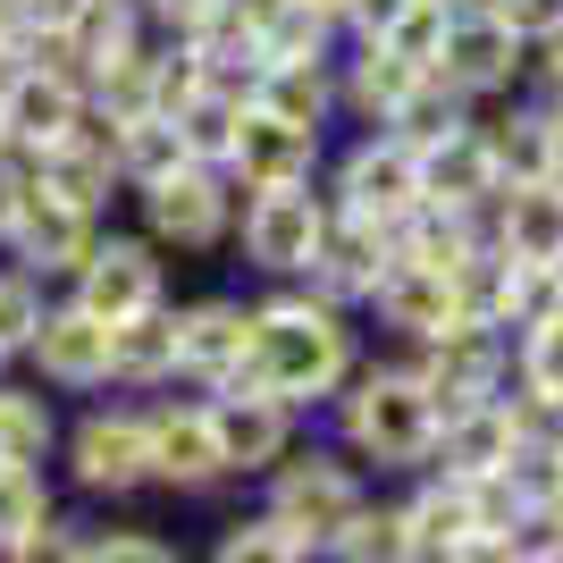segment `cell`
I'll use <instances>...</instances> for the list:
<instances>
[{"label": "cell", "mask_w": 563, "mask_h": 563, "mask_svg": "<svg viewBox=\"0 0 563 563\" xmlns=\"http://www.w3.org/2000/svg\"><path fill=\"white\" fill-rule=\"evenodd\" d=\"M253 295V353H244V378L235 387H261V396L295 404L303 421L329 412V396L362 371V353H371V329H362V311L329 303L320 286H244ZM228 396V387H219Z\"/></svg>", "instance_id": "1"}, {"label": "cell", "mask_w": 563, "mask_h": 563, "mask_svg": "<svg viewBox=\"0 0 563 563\" xmlns=\"http://www.w3.org/2000/svg\"><path fill=\"white\" fill-rule=\"evenodd\" d=\"M320 429H329L336 446L371 471L378 488H396V479L429 471V454H438V404H429L412 353H396V345H371V353H362V371L329 396Z\"/></svg>", "instance_id": "2"}, {"label": "cell", "mask_w": 563, "mask_h": 563, "mask_svg": "<svg viewBox=\"0 0 563 563\" xmlns=\"http://www.w3.org/2000/svg\"><path fill=\"white\" fill-rule=\"evenodd\" d=\"M59 496L126 514L152 496V429H143V396H85L59 429V463H51Z\"/></svg>", "instance_id": "3"}, {"label": "cell", "mask_w": 563, "mask_h": 563, "mask_svg": "<svg viewBox=\"0 0 563 563\" xmlns=\"http://www.w3.org/2000/svg\"><path fill=\"white\" fill-rule=\"evenodd\" d=\"M371 496H378V479L353 463L345 446H336L329 429H311V438L286 454L278 471H261V479H253V505L278 521V530H295L311 555H329V547L353 530V514H362Z\"/></svg>", "instance_id": "4"}, {"label": "cell", "mask_w": 563, "mask_h": 563, "mask_svg": "<svg viewBox=\"0 0 563 563\" xmlns=\"http://www.w3.org/2000/svg\"><path fill=\"white\" fill-rule=\"evenodd\" d=\"M126 211H135V228L161 244L168 261H219L235 244V211H244V186H235L228 168H168V177H152V186L126 194Z\"/></svg>", "instance_id": "5"}, {"label": "cell", "mask_w": 563, "mask_h": 563, "mask_svg": "<svg viewBox=\"0 0 563 563\" xmlns=\"http://www.w3.org/2000/svg\"><path fill=\"white\" fill-rule=\"evenodd\" d=\"M329 219H336L329 186H269V194H244L228 261H235L253 286H295V278H311V261H320V244H329Z\"/></svg>", "instance_id": "6"}, {"label": "cell", "mask_w": 563, "mask_h": 563, "mask_svg": "<svg viewBox=\"0 0 563 563\" xmlns=\"http://www.w3.org/2000/svg\"><path fill=\"white\" fill-rule=\"evenodd\" d=\"M59 295H68V303H85L93 320H110V329H126V320H143V311H161L168 295H177V261H168L161 244L135 228V219H110Z\"/></svg>", "instance_id": "7"}, {"label": "cell", "mask_w": 563, "mask_h": 563, "mask_svg": "<svg viewBox=\"0 0 563 563\" xmlns=\"http://www.w3.org/2000/svg\"><path fill=\"white\" fill-rule=\"evenodd\" d=\"M320 186L345 219H371V228H404L421 211V152L387 126H353L345 143H329V168Z\"/></svg>", "instance_id": "8"}, {"label": "cell", "mask_w": 563, "mask_h": 563, "mask_svg": "<svg viewBox=\"0 0 563 563\" xmlns=\"http://www.w3.org/2000/svg\"><path fill=\"white\" fill-rule=\"evenodd\" d=\"M143 429H152V496H177V505H202V496H228V454H219L211 429V396L194 387H161L143 396Z\"/></svg>", "instance_id": "9"}, {"label": "cell", "mask_w": 563, "mask_h": 563, "mask_svg": "<svg viewBox=\"0 0 563 563\" xmlns=\"http://www.w3.org/2000/svg\"><path fill=\"white\" fill-rule=\"evenodd\" d=\"M168 329H177V387L219 396V387L244 378V353H253V295H244V286L177 295V303H168Z\"/></svg>", "instance_id": "10"}, {"label": "cell", "mask_w": 563, "mask_h": 563, "mask_svg": "<svg viewBox=\"0 0 563 563\" xmlns=\"http://www.w3.org/2000/svg\"><path fill=\"white\" fill-rule=\"evenodd\" d=\"M438 85L463 110H496L530 85V43L514 25H496L488 9H454L446 18V51H438Z\"/></svg>", "instance_id": "11"}, {"label": "cell", "mask_w": 563, "mask_h": 563, "mask_svg": "<svg viewBox=\"0 0 563 563\" xmlns=\"http://www.w3.org/2000/svg\"><path fill=\"white\" fill-rule=\"evenodd\" d=\"M25 378H43L59 404H85V396H118L110 387V320H93L85 303H68V295H51L43 329H34V345L18 353Z\"/></svg>", "instance_id": "12"}, {"label": "cell", "mask_w": 563, "mask_h": 563, "mask_svg": "<svg viewBox=\"0 0 563 563\" xmlns=\"http://www.w3.org/2000/svg\"><path fill=\"white\" fill-rule=\"evenodd\" d=\"M412 371H421L429 404H438V421L446 412H471V404H488L514 387V336L479 329V320H463V329L429 336V345H412Z\"/></svg>", "instance_id": "13"}, {"label": "cell", "mask_w": 563, "mask_h": 563, "mask_svg": "<svg viewBox=\"0 0 563 563\" xmlns=\"http://www.w3.org/2000/svg\"><path fill=\"white\" fill-rule=\"evenodd\" d=\"M110 228L101 211H85V202H68V194H51L34 168H25V202H18V228H9V244L0 253L25 261L43 286H68L76 278V261L93 253V235Z\"/></svg>", "instance_id": "14"}, {"label": "cell", "mask_w": 563, "mask_h": 563, "mask_svg": "<svg viewBox=\"0 0 563 563\" xmlns=\"http://www.w3.org/2000/svg\"><path fill=\"white\" fill-rule=\"evenodd\" d=\"M329 126H303V118H278V110H244L235 126V152H228V177L244 194H269V186H320L329 168Z\"/></svg>", "instance_id": "15"}, {"label": "cell", "mask_w": 563, "mask_h": 563, "mask_svg": "<svg viewBox=\"0 0 563 563\" xmlns=\"http://www.w3.org/2000/svg\"><path fill=\"white\" fill-rule=\"evenodd\" d=\"M362 329H371V345L412 353V345H429V336L463 329V295H454L446 269H421V261L396 253V269H387V278H378V295L362 303Z\"/></svg>", "instance_id": "16"}, {"label": "cell", "mask_w": 563, "mask_h": 563, "mask_svg": "<svg viewBox=\"0 0 563 563\" xmlns=\"http://www.w3.org/2000/svg\"><path fill=\"white\" fill-rule=\"evenodd\" d=\"M211 429H219V454H228L235 488H253L261 471H278L286 454L311 438L303 412L278 404V396H261V387H228V396H211Z\"/></svg>", "instance_id": "17"}, {"label": "cell", "mask_w": 563, "mask_h": 563, "mask_svg": "<svg viewBox=\"0 0 563 563\" xmlns=\"http://www.w3.org/2000/svg\"><path fill=\"white\" fill-rule=\"evenodd\" d=\"M34 177H43L51 194H68V202H85V211L118 219V202H126V168H118V118L101 110V101H85V118H76L68 135L51 143L43 161H25Z\"/></svg>", "instance_id": "18"}, {"label": "cell", "mask_w": 563, "mask_h": 563, "mask_svg": "<svg viewBox=\"0 0 563 563\" xmlns=\"http://www.w3.org/2000/svg\"><path fill=\"white\" fill-rule=\"evenodd\" d=\"M76 118H85V85H76V76L18 68L0 85V152H9V161H43Z\"/></svg>", "instance_id": "19"}, {"label": "cell", "mask_w": 563, "mask_h": 563, "mask_svg": "<svg viewBox=\"0 0 563 563\" xmlns=\"http://www.w3.org/2000/svg\"><path fill=\"white\" fill-rule=\"evenodd\" d=\"M505 194L496 177V152L479 135V110L463 126H446L438 143H421V202L429 211H463V219H488V202Z\"/></svg>", "instance_id": "20"}, {"label": "cell", "mask_w": 563, "mask_h": 563, "mask_svg": "<svg viewBox=\"0 0 563 563\" xmlns=\"http://www.w3.org/2000/svg\"><path fill=\"white\" fill-rule=\"evenodd\" d=\"M396 269V228H371V219H345L336 211L329 219V244H320V261H311V278L303 286H320L329 303H345V311H362L378 295V278Z\"/></svg>", "instance_id": "21"}, {"label": "cell", "mask_w": 563, "mask_h": 563, "mask_svg": "<svg viewBox=\"0 0 563 563\" xmlns=\"http://www.w3.org/2000/svg\"><path fill=\"white\" fill-rule=\"evenodd\" d=\"M479 135H488V152H496V177H505V186H530V177H555V143H563V118H555V101H539L530 85H521L514 101H496V110H479Z\"/></svg>", "instance_id": "22"}, {"label": "cell", "mask_w": 563, "mask_h": 563, "mask_svg": "<svg viewBox=\"0 0 563 563\" xmlns=\"http://www.w3.org/2000/svg\"><path fill=\"white\" fill-rule=\"evenodd\" d=\"M521 454V421H514V387L488 404H471V412H446L438 421V454H429V471H454V479H488V471H505Z\"/></svg>", "instance_id": "23"}, {"label": "cell", "mask_w": 563, "mask_h": 563, "mask_svg": "<svg viewBox=\"0 0 563 563\" xmlns=\"http://www.w3.org/2000/svg\"><path fill=\"white\" fill-rule=\"evenodd\" d=\"M412 85H421V68L396 59V51H378V43L336 51V118H345V126H387V118L412 101Z\"/></svg>", "instance_id": "24"}, {"label": "cell", "mask_w": 563, "mask_h": 563, "mask_svg": "<svg viewBox=\"0 0 563 563\" xmlns=\"http://www.w3.org/2000/svg\"><path fill=\"white\" fill-rule=\"evenodd\" d=\"M244 9H253V43L269 68H336L345 25L329 9H311V0H244Z\"/></svg>", "instance_id": "25"}, {"label": "cell", "mask_w": 563, "mask_h": 563, "mask_svg": "<svg viewBox=\"0 0 563 563\" xmlns=\"http://www.w3.org/2000/svg\"><path fill=\"white\" fill-rule=\"evenodd\" d=\"M488 244L505 261H563V186L555 177H530V186H505L488 202Z\"/></svg>", "instance_id": "26"}, {"label": "cell", "mask_w": 563, "mask_h": 563, "mask_svg": "<svg viewBox=\"0 0 563 563\" xmlns=\"http://www.w3.org/2000/svg\"><path fill=\"white\" fill-rule=\"evenodd\" d=\"M59 429H68V404L51 396L43 378H25V371L0 378V463L51 471L59 463Z\"/></svg>", "instance_id": "27"}, {"label": "cell", "mask_w": 563, "mask_h": 563, "mask_svg": "<svg viewBox=\"0 0 563 563\" xmlns=\"http://www.w3.org/2000/svg\"><path fill=\"white\" fill-rule=\"evenodd\" d=\"M396 505H404V521H412V539L429 547V563L446 555V547L479 539V496H471V479H454V471H412V479H396Z\"/></svg>", "instance_id": "28"}, {"label": "cell", "mask_w": 563, "mask_h": 563, "mask_svg": "<svg viewBox=\"0 0 563 563\" xmlns=\"http://www.w3.org/2000/svg\"><path fill=\"white\" fill-rule=\"evenodd\" d=\"M177 303V295H168ZM168 303L143 311V320H126V329H110V387L118 396H161V387H177V329H168Z\"/></svg>", "instance_id": "29"}, {"label": "cell", "mask_w": 563, "mask_h": 563, "mask_svg": "<svg viewBox=\"0 0 563 563\" xmlns=\"http://www.w3.org/2000/svg\"><path fill=\"white\" fill-rule=\"evenodd\" d=\"M320 563H429V547L412 539V521H404V505H396V488H378L362 514H353V530L329 547Z\"/></svg>", "instance_id": "30"}, {"label": "cell", "mask_w": 563, "mask_h": 563, "mask_svg": "<svg viewBox=\"0 0 563 563\" xmlns=\"http://www.w3.org/2000/svg\"><path fill=\"white\" fill-rule=\"evenodd\" d=\"M194 563H320V555H311L295 530H278L261 505H235V514L219 521L211 539L194 547Z\"/></svg>", "instance_id": "31"}, {"label": "cell", "mask_w": 563, "mask_h": 563, "mask_svg": "<svg viewBox=\"0 0 563 563\" xmlns=\"http://www.w3.org/2000/svg\"><path fill=\"white\" fill-rule=\"evenodd\" d=\"M244 110H253V101H228V93H211V85H194V93L177 101V110H168V118H177V143H186V161H202V168H228Z\"/></svg>", "instance_id": "32"}, {"label": "cell", "mask_w": 563, "mask_h": 563, "mask_svg": "<svg viewBox=\"0 0 563 563\" xmlns=\"http://www.w3.org/2000/svg\"><path fill=\"white\" fill-rule=\"evenodd\" d=\"M85 563H194V547L161 521L110 514V521H85Z\"/></svg>", "instance_id": "33"}, {"label": "cell", "mask_w": 563, "mask_h": 563, "mask_svg": "<svg viewBox=\"0 0 563 563\" xmlns=\"http://www.w3.org/2000/svg\"><path fill=\"white\" fill-rule=\"evenodd\" d=\"M261 110H278V118H303V126H345L336 118V68H261Z\"/></svg>", "instance_id": "34"}, {"label": "cell", "mask_w": 563, "mask_h": 563, "mask_svg": "<svg viewBox=\"0 0 563 563\" xmlns=\"http://www.w3.org/2000/svg\"><path fill=\"white\" fill-rule=\"evenodd\" d=\"M118 168H126V194L186 168V143H177V118H118Z\"/></svg>", "instance_id": "35"}, {"label": "cell", "mask_w": 563, "mask_h": 563, "mask_svg": "<svg viewBox=\"0 0 563 563\" xmlns=\"http://www.w3.org/2000/svg\"><path fill=\"white\" fill-rule=\"evenodd\" d=\"M51 295H59V286H43L34 269H25V261H9V253H0V353H9V362H18V353L34 345V329H43Z\"/></svg>", "instance_id": "36"}, {"label": "cell", "mask_w": 563, "mask_h": 563, "mask_svg": "<svg viewBox=\"0 0 563 563\" xmlns=\"http://www.w3.org/2000/svg\"><path fill=\"white\" fill-rule=\"evenodd\" d=\"M59 505H68V496H59V479H51V471L0 463V547H18L25 530H43Z\"/></svg>", "instance_id": "37"}, {"label": "cell", "mask_w": 563, "mask_h": 563, "mask_svg": "<svg viewBox=\"0 0 563 563\" xmlns=\"http://www.w3.org/2000/svg\"><path fill=\"white\" fill-rule=\"evenodd\" d=\"M514 387L521 396H555L563 404V311L514 336Z\"/></svg>", "instance_id": "38"}, {"label": "cell", "mask_w": 563, "mask_h": 563, "mask_svg": "<svg viewBox=\"0 0 563 563\" xmlns=\"http://www.w3.org/2000/svg\"><path fill=\"white\" fill-rule=\"evenodd\" d=\"M446 18H454L446 0H412V9H404V18L378 34V51H396V59H412L421 76H438V51H446Z\"/></svg>", "instance_id": "39"}, {"label": "cell", "mask_w": 563, "mask_h": 563, "mask_svg": "<svg viewBox=\"0 0 563 563\" xmlns=\"http://www.w3.org/2000/svg\"><path fill=\"white\" fill-rule=\"evenodd\" d=\"M463 118H471L463 101H454L446 85H438V76H421V85H412V101H404V110L387 118V135H404L412 152H421V143H438L446 126H463Z\"/></svg>", "instance_id": "40"}, {"label": "cell", "mask_w": 563, "mask_h": 563, "mask_svg": "<svg viewBox=\"0 0 563 563\" xmlns=\"http://www.w3.org/2000/svg\"><path fill=\"white\" fill-rule=\"evenodd\" d=\"M0 563H85V514L59 505L43 530H25L18 547H0Z\"/></svg>", "instance_id": "41"}, {"label": "cell", "mask_w": 563, "mask_h": 563, "mask_svg": "<svg viewBox=\"0 0 563 563\" xmlns=\"http://www.w3.org/2000/svg\"><path fill=\"white\" fill-rule=\"evenodd\" d=\"M488 18L514 25L521 43L539 51V43H555V34H563V0H488Z\"/></svg>", "instance_id": "42"}, {"label": "cell", "mask_w": 563, "mask_h": 563, "mask_svg": "<svg viewBox=\"0 0 563 563\" xmlns=\"http://www.w3.org/2000/svg\"><path fill=\"white\" fill-rule=\"evenodd\" d=\"M412 0H345V43H378Z\"/></svg>", "instance_id": "43"}, {"label": "cell", "mask_w": 563, "mask_h": 563, "mask_svg": "<svg viewBox=\"0 0 563 563\" xmlns=\"http://www.w3.org/2000/svg\"><path fill=\"white\" fill-rule=\"evenodd\" d=\"M211 9H219V0H143V18L161 25V34H186V25L211 18Z\"/></svg>", "instance_id": "44"}, {"label": "cell", "mask_w": 563, "mask_h": 563, "mask_svg": "<svg viewBox=\"0 0 563 563\" xmlns=\"http://www.w3.org/2000/svg\"><path fill=\"white\" fill-rule=\"evenodd\" d=\"M18 202H25V161L0 152V244H9V228H18Z\"/></svg>", "instance_id": "45"}, {"label": "cell", "mask_w": 563, "mask_h": 563, "mask_svg": "<svg viewBox=\"0 0 563 563\" xmlns=\"http://www.w3.org/2000/svg\"><path fill=\"white\" fill-rule=\"evenodd\" d=\"M438 563H514V547H505V539H488V530H479V539L446 547V555H438Z\"/></svg>", "instance_id": "46"}, {"label": "cell", "mask_w": 563, "mask_h": 563, "mask_svg": "<svg viewBox=\"0 0 563 563\" xmlns=\"http://www.w3.org/2000/svg\"><path fill=\"white\" fill-rule=\"evenodd\" d=\"M547 521L563 530V471H555V488H547Z\"/></svg>", "instance_id": "47"}, {"label": "cell", "mask_w": 563, "mask_h": 563, "mask_svg": "<svg viewBox=\"0 0 563 563\" xmlns=\"http://www.w3.org/2000/svg\"><path fill=\"white\" fill-rule=\"evenodd\" d=\"M311 9H329V18H336V25H345V0H311Z\"/></svg>", "instance_id": "48"}, {"label": "cell", "mask_w": 563, "mask_h": 563, "mask_svg": "<svg viewBox=\"0 0 563 563\" xmlns=\"http://www.w3.org/2000/svg\"><path fill=\"white\" fill-rule=\"evenodd\" d=\"M446 9H488V0H446Z\"/></svg>", "instance_id": "49"}, {"label": "cell", "mask_w": 563, "mask_h": 563, "mask_svg": "<svg viewBox=\"0 0 563 563\" xmlns=\"http://www.w3.org/2000/svg\"><path fill=\"white\" fill-rule=\"evenodd\" d=\"M9 371H18V362H9V353H0V378H9Z\"/></svg>", "instance_id": "50"}]
</instances>
